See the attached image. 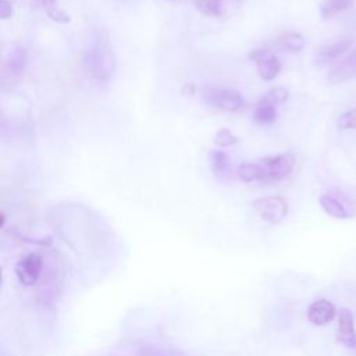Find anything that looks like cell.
Returning <instances> with one entry per match:
<instances>
[{"instance_id": "6da1fadb", "label": "cell", "mask_w": 356, "mask_h": 356, "mask_svg": "<svg viewBox=\"0 0 356 356\" xmlns=\"http://www.w3.org/2000/svg\"><path fill=\"white\" fill-rule=\"evenodd\" d=\"M83 67L99 83L113 79L115 72V56L107 42V36L96 32L83 53Z\"/></svg>"}, {"instance_id": "7a4b0ae2", "label": "cell", "mask_w": 356, "mask_h": 356, "mask_svg": "<svg viewBox=\"0 0 356 356\" xmlns=\"http://www.w3.org/2000/svg\"><path fill=\"white\" fill-rule=\"evenodd\" d=\"M257 164L260 170L259 182L274 184L291 175L295 168V157L292 153H281L277 156L263 157Z\"/></svg>"}, {"instance_id": "3957f363", "label": "cell", "mask_w": 356, "mask_h": 356, "mask_svg": "<svg viewBox=\"0 0 356 356\" xmlns=\"http://www.w3.org/2000/svg\"><path fill=\"white\" fill-rule=\"evenodd\" d=\"M203 97L210 106H213L221 111H227V113L239 111L245 106V100H243L241 92H238L235 89L207 88L203 92Z\"/></svg>"}, {"instance_id": "277c9868", "label": "cell", "mask_w": 356, "mask_h": 356, "mask_svg": "<svg viewBox=\"0 0 356 356\" xmlns=\"http://www.w3.org/2000/svg\"><path fill=\"white\" fill-rule=\"evenodd\" d=\"M43 271V257L39 253H26L18 259L14 273L18 281L25 286L35 285Z\"/></svg>"}, {"instance_id": "5b68a950", "label": "cell", "mask_w": 356, "mask_h": 356, "mask_svg": "<svg viewBox=\"0 0 356 356\" xmlns=\"http://www.w3.org/2000/svg\"><path fill=\"white\" fill-rule=\"evenodd\" d=\"M253 206L260 218L270 224L281 222L288 214V203L281 196L259 197L254 200Z\"/></svg>"}, {"instance_id": "8992f818", "label": "cell", "mask_w": 356, "mask_h": 356, "mask_svg": "<svg viewBox=\"0 0 356 356\" xmlns=\"http://www.w3.org/2000/svg\"><path fill=\"white\" fill-rule=\"evenodd\" d=\"M337 342L348 349L356 348V330L355 318L349 309L341 307L338 310V328H337Z\"/></svg>"}, {"instance_id": "52a82bcc", "label": "cell", "mask_w": 356, "mask_h": 356, "mask_svg": "<svg viewBox=\"0 0 356 356\" xmlns=\"http://www.w3.org/2000/svg\"><path fill=\"white\" fill-rule=\"evenodd\" d=\"M337 307L327 299L314 300L307 309V320L314 325H325L337 316Z\"/></svg>"}, {"instance_id": "ba28073f", "label": "cell", "mask_w": 356, "mask_h": 356, "mask_svg": "<svg viewBox=\"0 0 356 356\" xmlns=\"http://www.w3.org/2000/svg\"><path fill=\"white\" fill-rule=\"evenodd\" d=\"M28 65V53L26 49L22 46H17L14 47L7 58L4 60V75H8L13 79H19Z\"/></svg>"}, {"instance_id": "9c48e42d", "label": "cell", "mask_w": 356, "mask_h": 356, "mask_svg": "<svg viewBox=\"0 0 356 356\" xmlns=\"http://www.w3.org/2000/svg\"><path fill=\"white\" fill-rule=\"evenodd\" d=\"M195 7L209 17H224L232 13L239 0H193Z\"/></svg>"}, {"instance_id": "30bf717a", "label": "cell", "mask_w": 356, "mask_h": 356, "mask_svg": "<svg viewBox=\"0 0 356 356\" xmlns=\"http://www.w3.org/2000/svg\"><path fill=\"white\" fill-rule=\"evenodd\" d=\"M352 42H353L352 38H341L337 42L321 47L318 54H317V58H316L317 64L325 65V64L337 60L339 56H342L352 46Z\"/></svg>"}, {"instance_id": "8fae6325", "label": "cell", "mask_w": 356, "mask_h": 356, "mask_svg": "<svg viewBox=\"0 0 356 356\" xmlns=\"http://www.w3.org/2000/svg\"><path fill=\"white\" fill-rule=\"evenodd\" d=\"M356 75V64L355 61L352 60L350 54L338 61L327 74V79L328 82L334 83V85H338V83H342V82H346L348 79H350L352 76Z\"/></svg>"}, {"instance_id": "7c38bea8", "label": "cell", "mask_w": 356, "mask_h": 356, "mask_svg": "<svg viewBox=\"0 0 356 356\" xmlns=\"http://www.w3.org/2000/svg\"><path fill=\"white\" fill-rule=\"evenodd\" d=\"M256 65H257V72H259L260 78L264 81H273L281 72L280 58L277 56L271 54L270 51H267L261 58H259L256 61Z\"/></svg>"}, {"instance_id": "4fadbf2b", "label": "cell", "mask_w": 356, "mask_h": 356, "mask_svg": "<svg viewBox=\"0 0 356 356\" xmlns=\"http://www.w3.org/2000/svg\"><path fill=\"white\" fill-rule=\"evenodd\" d=\"M210 165L214 175L220 179H227L232 175L231 161L224 150H213L210 153Z\"/></svg>"}, {"instance_id": "5bb4252c", "label": "cell", "mask_w": 356, "mask_h": 356, "mask_svg": "<svg viewBox=\"0 0 356 356\" xmlns=\"http://www.w3.org/2000/svg\"><path fill=\"white\" fill-rule=\"evenodd\" d=\"M318 203L321 209L334 218H348L350 217V213L346 210V207L342 204V202L331 195H321L318 197Z\"/></svg>"}, {"instance_id": "9a60e30c", "label": "cell", "mask_w": 356, "mask_h": 356, "mask_svg": "<svg viewBox=\"0 0 356 356\" xmlns=\"http://www.w3.org/2000/svg\"><path fill=\"white\" fill-rule=\"evenodd\" d=\"M253 118L259 124H270L277 118V106L267 102L266 99H260L253 111Z\"/></svg>"}, {"instance_id": "2e32d148", "label": "cell", "mask_w": 356, "mask_h": 356, "mask_svg": "<svg viewBox=\"0 0 356 356\" xmlns=\"http://www.w3.org/2000/svg\"><path fill=\"white\" fill-rule=\"evenodd\" d=\"M278 44L288 51H300L306 46L305 38L298 32H286L278 38Z\"/></svg>"}, {"instance_id": "e0dca14e", "label": "cell", "mask_w": 356, "mask_h": 356, "mask_svg": "<svg viewBox=\"0 0 356 356\" xmlns=\"http://www.w3.org/2000/svg\"><path fill=\"white\" fill-rule=\"evenodd\" d=\"M47 17L58 24H67L71 21L70 15L58 6V0H39Z\"/></svg>"}, {"instance_id": "ac0fdd59", "label": "cell", "mask_w": 356, "mask_h": 356, "mask_svg": "<svg viewBox=\"0 0 356 356\" xmlns=\"http://www.w3.org/2000/svg\"><path fill=\"white\" fill-rule=\"evenodd\" d=\"M353 0H323L320 3V14L324 18H328L334 14L348 10L352 6Z\"/></svg>"}, {"instance_id": "d6986e66", "label": "cell", "mask_w": 356, "mask_h": 356, "mask_svg": "<svg viewBox=\"0 0 356 356\" xmlns=\"http://www.w3.org/2000/svg\"><path fill=\"white\" fill-rule=\"evenodd\" d=\"M239 181L249 184V182H259L260 179V170L257 163H242L238 165L235 171Z\"/></svg>"}, {"instance_id": "ffe728a7", "label": "cell", "mask_w": 356, "mask_h": 356, "mask_svg": "<svg viewBox=\"0 0 356 356\" xmlns=\"http://www.w3.org/2000/svg\"><path fill=\"white\" fill-rule=\"evenodd\" d=\"M289 97V92L284 88V86H274L271 88L264 96L263 99H266L267 102L273 103L274 106H278V104H284Z\"/></svg>"}, {"instance_id": "44dd1931", "label": "cell", "mask_w": 356, "mask_h": 356, "mask_svg": "<svg viewBox=\"0 0 356 356\" xmlns=\"http://www.w3.org/2000/svg\"><path fill=\"white\" fill-rule=\"evenodd\" d=\"M238 136H235L228 128H220L214 135V145L218 147H228L238 143Z\"/></svg>"}, {"instance_id": "7402d4cb", "label": "cell", "mask_w": 356, "mask_h": 356, "mask_svg": "<svg viewBox=\"0 0 356 356\" xmlns=\"http://www.w3.org/2000/svg\"><path fill=\"white\" fill-rule=\"evenodd\" d=\"M339 129H356V107L342 113L338 118Z\"/></svg>"}, {"instance_id": "603a6c76", "label": "cell", "mask_w": 356, "mask_h": 356, "mask_svg": "<svg viewBox=\"0 0 356 356\" xmlns=\"http://www.w3.org/2000/svg\"><path fill=\"white\" fill-rule=\"evenodd\" d=\"M13 15V6L8 0H0V18L7 19Z\"/></svg>"}, {"instance_id": "cb8c5ba5", "label": "cell", "mask_w": 356, "mask_h": 356, "mask_svg": "<svg viewBox=\"0 0 356 356\" xmlns=\"http://www.w3.org/2000/svg\"><path fill=\"white\" fill-rule=\"evenodd\" d=\"M182 93L185 95H193L195 93V85L193 83H185L182 88Z\"/></svg>"}, {"instance_id": "d4e9b609", "label": "cell", "mask_w": 356, "mask_h": 356, "mask_svg": "<svg viewBox=\"0 0 356 356\" xmlns=\"http://www.w3.org/2000/svg\"><path fill=\"white\" fill-rule=\"evenodd\" d=\"M350 57H352V60L355 61V64H356V47L352 50V53H350Z\"/></svg>"}, {"instance_id": "484cf974", "label": "cell", "mask_w": 356, "mask_h": 356, "mask_svg": "<svg viewBox=\"0 0 356 356\" xmlns=\"http://www.w3.org/2000/svg\"><path fill=\"white\" fill-rule=\"evenodd\" d=\"M4 222H6V216H4V213H1V222H0V227H4Z\"/></svg>"}, {"instance_id": "4316f807", "label": "cell", "mask_w": 356, "mask_h": 356, "mask_svg": "<svg viewBox=\"0 0 356 356\" xmlns=\"http://www.w3.org/2000/svg\"><path fill=\"white\" fill-rule=\"evenodd\" d=\"M352 350H353V355H352V356H356V348H355V349H352Z\"/></svg>"}]
</instances>
